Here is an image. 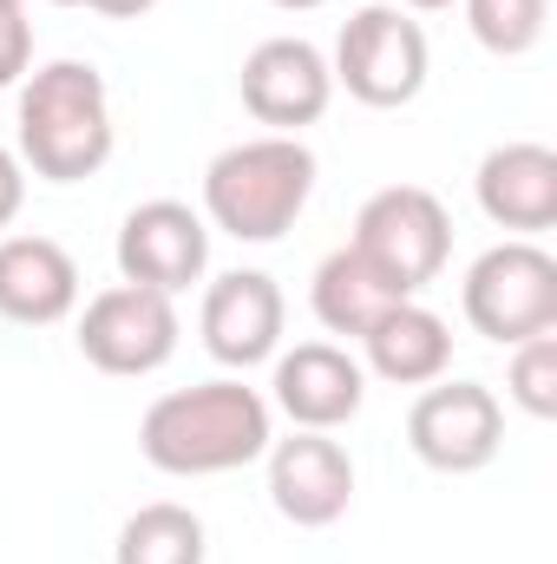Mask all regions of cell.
<instances>
[{"label": "cell", "instance_id": "obj_1", "mask_svg": "<svg viewBox=\"0 0 557 564\" xmlns=\"http://www.w3.org/2000/svg\"><path fill=\"white\" fill-rule=\"evenodd\" d=\"M276 440V408L270 394L243 388L237 375L197 381V388H171L144 408L139 421V453L171 473V479H210V473H237L256 466Z\"/></svg>", "mask_w": 557, "mask_h": 564}, {"label": "cell", "instance_id": "obj_2", "mask_svg": "<svg viewBox=\"0 0 557 564\" xmlns=\"http://www.w3.org/2000/svg\"><path fill=\"white\" fill-rule=\"evenodd\" d=\"M119 144L112 86L92 59H46L20 86V164L46 184H86Z\"/></svg>", "mask_w": 557, "mask_h": 564}, {"label": "cell", "instance_id": "obj_3", "mask_svg": "<svg viewBox=\"0 0 557 564\" xmlns=\"http://www.w3.org/2000/svg\"><path fill=\"white\" fill-rule=\"evenodd\" d=\"M315 197V151L302 139H243L204 171V224L237 243H282Z\"/></svg>", "mask_w": 557, "mask_h": 564}, {"label": "cell", "instance_id": "obj_4", "mask_svg": "<svg viewBox=\"0 0 557 564\" xmlns=\"http://www.w3.org/2000/svg\"><path fill=\"white\" fill-rule=\"evenodd\" d=\"M348 250L394 295H419L426 282H439L446 257H452V217L426 184H387L361 204Z\"/></svg>", "mask_w": 557, "mask_h": 564}, {"label": "cell", "instance_id": "obj_5", "mask_svg": "<svg viewBox=\"0 0 557 564\" xmlns=\"http://www.w3.org/2000/svg\"><path fill=\"white\" fill-rule=\"evenodd\" d=\"M466 322L472 335L499 341V348H518L532 335H551L557 328V257L538 250L532 237H512V243H492L472 270H466Z\"/></svg>", "mask_w": 557, "mask_h": 564}, {"label": "cell", "instance_id": "obj_6", "mask_svg": "<svg viewBox=\"0 0 557 564\" xmlns=\"http://www.w3.org/2000/svg\"><path fill=\"white\" fill-rule=\"evenodd\" d=\"M328 73H335V86H348V99H361L374 112L414 106L426 93V73H433L426 26L407 7H361L335 40Z\"/></svg>", "mask_w": 557, "mask_h": 564}, {"label": "cell", "instance_id": "obj_7", "mask_svg": "<svg viewBox=\"0 0 557 564\" xmlns=\"http://www.w3.org/2000/svg\"><path fill=\"white\" fill-rule=\"evenodd\" d=\"M177 302L157 295V289H139V282H112L86 302L79 315V355L99 368V375H119V381H139V375H157L171 355H177Z\"/></svg>", "mask_w": 557, "mask_h": 564}, {"label": "cell", "instance_id": "obj_8", "mask_svg": "<svg viewBox=\"0 0 557 564\" xmlns=\"http://www.w3.org/2000/svg\"><path fill=\"white\" fill-rule=\"evenodd\" d=\"M407 446L433 473H479L505 446V408L485 381H446L439 375L407 408Z\"/></svg>", "mask_w": 557, "mask_h": 564}, {"label": "cell", "instance_id": "obj_9", "mask_svg": "<svg viewBox=\"0 0 557 564\" xmlns=\"http://www.w3.org/2000/svg\"><path fill=\"white\" fill-rule=\"evenodd\" d=\"M112 257H119V282H139V289H157V295H184L210 270V224H204V210H190L177 197H151L139 210H125Z\"/></svg>", "mask_w": 557, "mask_h": 564}, {"label": "cell", "instance_id": "obj_10", "mask_svg": "<svg viewBox=\"0 0 557 564\" xmlns=\"http://www.w3.org/2000/svg\"><path fill=\"white\" fill-rule=\"evenodd\" d=\"M328 99H335V73H328V53L315 40L276 33L243 59V106L256 126H270L282 139L315 126L328 112Z\"/></svg>", "mask_w": 557, "mask_h": 564}, {"label": "cell", "instance_id": "obj_11", "mask_svg": "<svg viewBox=\"0 0 557 564\" xmlns=\"http://www.w3.org/2000/svg\"><path fill=\"white\" fill-rule=\"evenodd\" d=\"M263 459H270V506L288 525L321 532V525L348 519V506H354V459H348L341 440L295 426L288 440H270Z\"/></svg>", "mask_w": 557, "mask_h": 564}, {"label": "cell", "instance_id": "obj_12", "mask_svg": "<svg viewBox=\"0 0 557 564\" xmlns=\"http://www.w3.org/2000/svg\"><path fill=\"white\" fill-rule=\"evenodd\" d=\"M282 322H288V302H282L270 270H223L204 289L197 335H204L210 361L256 368V361H276L282 355Z\"/></svg>", "mask_w": 557, "mask_h": 564}, {"label": "cell", "instance_id": "obj_13", "mask_svg": "<svg viewBox=\"0 0 557 564\" xmlns=\"http://www.w3.org/2000/svg\"><path fill=\"white\" fill-rule=\"evenodd\" d=\"M270 408H282L295 426L308 433H335L361 414L368 401V368L335 348V341H295L288 355H276V381H270Z\"/></svg>", "mask_w": 557, "mask_h": 564}, {"label": "cell", "instance_id": "obj_14", "mask_svg": "<svg viewBox=\"0 0 557 564\" xmlns=\"http://www.w3.org/2000/svg\"><path fill=\"white\" fill-rule=\"evenodd\" d=\"M472 197L479 210L512 230V237H538L557 224V151L538 139H512L492 144L479 158V177H472Z\"/></svg>", "mask_w": 557, "mask_h": 564}, {"label": "cell", "instance_id": "obj_15", "mask_svg": "<svg viewBox=\"0 0 557 564\" xmlns=\"http://www.w3.org/2000/svg\"><path fill=\"white\" fill-rule=\"evenodd\" d=\"M79 308V263L53 237H0V322L53 328Z\"/></svg>", "mask_w": 557, "mask_h": 564}, {"label": "cell", "instance_id": "obj_16", "mask_svg": "<svg viewBox=\"0 0 557 564\" xmlns=\"http://www.w3.org/2000/svg\"><path fill=\"white\" fill-rule=\"evenodd\" d=\"M361 348H368V375H381L387 388H426V381H439V375L452 368V328H446V315H433L419 295L394 302V308L361 335Z\"/></svg>", "mask_w": 557, "mask_h": 564}, {"label": "cell", "instance_id": "obj_17", "mask_svg": "<svg viewBox=\"0 0 557 564\" xmlns=\"http://www.w3.org/2000/svg\"><path fill=\"white\" fill-rule=\"evenodd\" d=\"M308 302H315V322H321L328 335H354V341H361V335H368L394 302H407V295H394L387 282L374 276L348 243H341L335 257H321V263H315Z\"/></svg>", "mask_w": 557, "mask_h": 564}, {"label": "cell", "instance_id": "obj_18", "mask_svg": "<svg viewBox=\"0 0 557 564\" xmlns=\"http://www.w3.org/2000/svg\"><path fill=\"white\" fill-rule=\"evenodd\" d=\"M112 564H210V532L190 506L157 499V506H139L119 525Z\"/></svg>", "mask_w": 557, "mask_h": 564}, {"label": "cell", "instance_id": "obj_19", "mask_svg": "<svg viewBox=\"0 0 557 564\" xmlns=\"http://www.w3.org/2000/svg\"><path fill=\"white\" fill-rule=\"evenodd\" d=\"M466 7V26L485 53L499 59H518L545 40V20H551V0H459Z\"/></svg>", "mask_w": 557, "mask_h": 564}, {"label": "cell", "instance_id": "obj_20", "mask_svg": "<svg viewBox=\"0 0 557 564\" xmlns=\"http://www.w3.org/2000/svg\"><path fill=\"white\" fill-rule=\"evenodd\" d=\"M505 394H512L532 421H551V414H557V328H551V335H532V341H518V348H512Z\"/></svg>", "mask_w": 557, "mask_h": 564}, {"label": "cell", "instance_id": "obj_21", "mask_svg": "<svg viewBox=\"0 0 557 564\" xmlns=\"http://www.w3.org/2000/svg\"><path fill=\"white\" fill-rule=\"evenodd\" d=\"M33 66V20L20 7H0V93L20 86Z\"/></svg>", "mask_w": 557, "mask_h": 564}, {"label": "cell", "instance_id": "obj_22", "mask_svg": "<svg viewBox=\"0 0 557 564\" xmlns=\"http://www.w3.org/2000/svg\"><path fill=\"white\" fill-rule=\"evenodd\" d=\"M20 204H26V164L0 144V230L20 217Z\"/></svg>", "mask_w": 557, "mask_h": 564}, {"label": "cell", "instance_id": "obj_23", "mask_svg": "<svg viewBox=\"0 0 557 564\" xmlns=\"http://www.w3.org/2000/svg\"><path fill=\"white\" fill-rule=\"evenodd\" d=\"M79 7H92V13H106V20H139L157 0H79Z\"/></svg>", "mask_w": 557, "mask_h": 564}, {"label": "cell", "instance_id": "obj_24", "mask_svg": "<svg viewBox=\"0 0 557 564\" xmlns=\"http://www.w3.org/2000/svg\"><path fill=\"white\" fill-rule=\"evenodd\" d=\"M407 13H439V7H459V0H401Z\"/></svg>", "mask_w": 557, "mask_h": 564}, {"label": "cell", "instance_id": "obj_25", "mask_svg": "<svg viewBox=\"0 0 557 564\" xmlns=\"http://www.w3.org/2000/svg\"><path fill=\"white\" fill-rule=\"evenodd\" d=\"M276 7H288V13H308V7H321V0H276Z\"/></svg>", "mask_w": 557, "mask_h": 564}, {"label": "cell", "instance_id": "obj_26", "mask_svg": "<svg viewBox=\"0 0 557 564\" xmlns=\"http://www.w3.org/2000/svg\"><path fill=\"white\" fill-rule=\"evenodd\" d=\"M0 7H26V0H0Z\"/></svg>", "mask_w": 557, "mask_h": 564}]
</instances>
